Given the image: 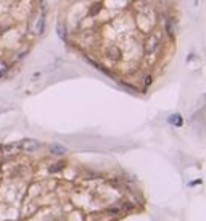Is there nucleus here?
Segmentation results:
<instances>
[{
  "instance_id": "9",
  "label": "nucleus",
  "mask_w": 206,
  "mask_h": 221,
  "mask_svg": "<svg viewBox=\"0 0 206 221\" xmlns=\"http://www.w3.org/2000/svg\"><path fill=\"white\" fill-rule=\"evenodd\" d=\"M171 121H176L174 124H177V126H179V124H182V118H179V116H172V118H171Z\"/></svg>"
},
{
  "instance_id": "1",
  "label": "nucleus",
  "mask_w": 206,
  "mask_h": 221,
  "mask_svg": "<svg viewBox=\"0 0 206 221\" xmlns=\"http://www.w3.org/2000/svg\"><path fill=\"white\" fill-rule=\"evenodd\" d=\"M21 150H26V152H32V150L39 149V142L34 139H23L21 142H18Z\"/></svg>"
},
{
  "instance_id": "10",
  "label": "nucleus",
  "mask_w": 206,
  "mask_h": 221,
  "mask_svg": "<svg viewBox=\"0 0 206 221\" xmlns=\"http://www.w3.org/2000/svg\"><path fill=\"white\" fill-rule=\"evenodd\" d=\"M58 32H60V36L64 37V29H63V26H58Z\"/></svg>"
},
{
  "instance_id": "5",
  "label": "nucleus",
  "mask_w": 206,
  "mask_h": 221,
  "mask_svg": "<svg viewBox=\"0 0 206 221\" xmlns=\"http://www.w3.org/2000/svg\"><path fill=\"white\" fill-rule=\"evenodd\" d=\"M20 150V145L18 144H11V145H7L5 147V155H13Z\"/></svg>"
},
{
  "instance_id": "3",
  "label": "nucleus",
  "mask_w": 206,
  "mask_h": 221,
  "mask_svg": "<svg viewBox=\"0 0 206 221\" xmlns=\"http://www.w3.org/2000/svg\"><path fill=\"white\" fill-rule=\"evenodd\" d=\"M50 152L55 153V155H64L66 153V147H63V145H60V144H53L50 147Z\"/></svg>"
},
{
  "instance_id": "2",
  "label": "nucleus",
  "mask_w": 206,
  "mask_h": 221,
  "mask_svg": "<svg viewBox=\"0 0 206 221\" xmlns=\"http://www.w3.org/2000/svg\"><path fill=\"white\" fill-rule=\"evenodd\" d=\"M158 42H160V39H158L156 36H150L148 40H147V50L148 52H153L158 47Z\"/></svg>"
},
{
  "instance_id": "6",
  "label": "nucleus",
  "mask_w": 206,
  "mask_h": 221,
  "mask_svg": "<svg viewBox=\"0 0 206 221\" xmlns=\"http://www.w3.org/2000/svg\"><path fill=\"white\" fill-rule=\"evenodd\" d=\"M44 15H42L40 18H39V21H37V24H36V31L39 32V34H42V31H44Z\"/></svg>"
},
{
  "instance_id": "4",
  "label": "nucleus",
  "mask_w": 206,
  "mask_h": 221,
  "mask_svg": "<svg viewBox=\"0 0 206 221\" xmlns=\"http://www.w3.org/2000/svg\"><path fill=\"white\" fill-rule=\"evenodd\" d=\"M164 29H166V32H167V36L174 37V34H176V27H174V23H171V21H166V24H164Z\"/></svg>"
},
{
  "instance_id": "8",
  "label": "nucleus",
  "mask_w": 206,
  "mask_h": 221,
  "mask_svg": "<svg viewBox=\"0 0 206 221\" xmlns=\"http://www.w3.org/2000/svg\"><path fill=\"white\" fill-rule=\"evenodd\" d=\"M5 73H7V65L3 62H0V79L5 76Z\"/></svg>"
},
{
  "instance_id": "7",
  "label": "nucleus",
  "mask_w": 206,
  "mask_h": 221,
  "mask_svg": "<svg viewBox=\"0 0 206 221\" xmlns=\"http://www.w3.org/2000/svg\"><path fill=\"white\" fill-rule=\"evenodd\" d=\"M108 55H110V58H113V60H119L121 58L119 50H116V49H110L108 50Z\"/></svg>"
}]
</instances>
